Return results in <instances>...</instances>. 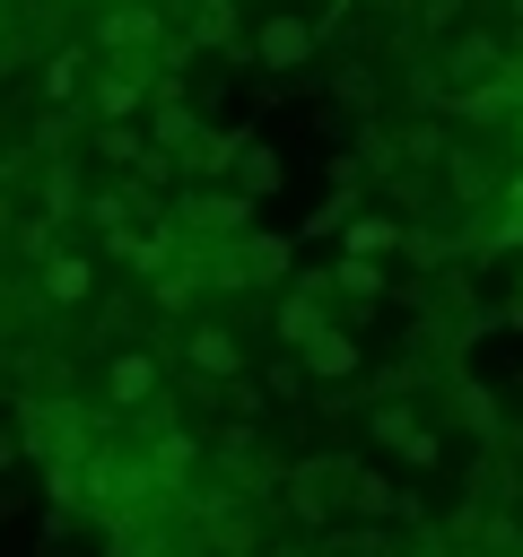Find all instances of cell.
I'll return each instance as SVG.
<instances>
[{
	"label": "cell",
	"instance_id": "5",
	"mask_svg": "<svg viewBox=\"0 0 523 557\" xmlns=\"http://www.w3.org/2000/svg\"><path fill=\"white\" fill-rule=\"evenodd\" d=\"M157 400V357L148 348H113L105 357V409H148Z\"/></svg>",
	"mask_w": 523,
	"mask_h": 557
},
{
	"label": "cell",
	"instance_id": "13",
	"mask_svg": "<svg viewBox=\"0 0 523 557\" xmlns=\"http://www.w3.org/2000/svg\"><path fill=\"white\" fill-rule=\"evenodd\" d=\"M227 183H235V191H244V200H262V191H270V183H279V157H270V148H262V139H253V131H244V148H235V174H227Z\"/></svg>",
	"mask_w": 523,
	"mask_h": 557
},
{
	"label": "cell",
	"instance_id": "20",
	"mask_svg": "<svg viewBox=\"0 0 523 557\" xmlns=\"http://www.w3.org/2000/svg\"><path fill=\"white\" fill-rule=\"evenodd\" d=\"M427 26H462V0H427Z\"/></svg>",
	"mask_w": 523,
	"mask_h": 557
},
{
	"label": "cell",
	"instance_id": "19",
	"mask_svg": "<svg viewBox=\"0 0 523 557\" xmlns=\"http://www.w3.org/2000/svg\"><path fill=\"white\" fill-rule=\"evenodd\" d=\"M270 392L296 400V392H305V366H296V357H270Z\"/></svg>",
	"mask_w": 523,
	"mask_h": 557
},
{
	"label": "cell",
	"instance_id": "8",
	"mask_svg": "<svg viewBox=\"0 0 523 557\" xmlns=\"http://www.w3.org/2000/svg\"><path fill=\"white\" fill-rule=\"evenodd\" d=\"M331 487H349V461H305V470H288V505H296L305 522L331 513Z\"/></svg>",
	"mask_w": 523,
	"mask_h": 557
},
{
	"label": "cell",
	"instance_id": "16",
	"mask_svg": "<svg viewBox=\"0 0 523 557\" xmlns=\"http://www.w3.org/2000/svg\"><path fill=\"white\" fill-rule=\"evenodd\" d=\"M331 287L366 305V296H384V270H375V261H340V270H331Z\"/></svg>",
	"mask_w": 523,
	"mask_h": 557
},
{
	"label": "cell",
	"instance_id": "1",
	"mask_svg": "<svg viewBox=\"0 0 523 557\" xmlns=\"http://www.w3.org/2000/svg\"><path fill=\"white\" fill-rule=\"evenodd\" d=\"M105 426H113V409L70 400V392H35V400L17 409V444L44 461V479H52V470H87V461L105 453Z\"/></svg>",
	"mask_w": 523,
	"mask_h": 557
},
{
	"label": "cell",
	"instance_id": "2",
	"mask_svg": "<svg viewBox=\"0 0 523 557\" xmlns=\"http://www.w3.org/2000/svg\"><path fill=\"white\" fill-rule=\"evenodd\" d=\"M253 61H262V70H305V61H314V17H305V9H270V17L253 26Z\"/></svg>",
	"mask_w": 523,
	"mask_h": 557
},
{
	"label": "cell",
	"instance_id": "15",
	"mask_svg": "<svg viewBox=\"0 0 523 557\" xmlns=\"http://www.w3.org/2000/svg\"><path fill=\"white\" fill-rule=\"evenodd\" d=\"M96 157H105V165H122V174H139V165H148V131L105 122V131H96Z\"/></svg>",
	"mask_w": 523,
	"mask_h": 557
},
{
	"label": "cell",
	"instance_id": "21",
	"mask_svg": "<svg viewBox=\"0 0 523 557\" xmlns=\"http://www.w3.org/2000/svg\"><path fill=\"white\" fill-rule=\"evenodd\" d=\"M17 453H26V444H17V426H0V470H9Z\"/></svg>",
	"mask_w": 523,
	"mask_h": 557
},
{
	"label": "cell",
	"instance_id": "25",
	"mask_svg": "<svg viewBox=\"0 0 523 557\" xmlns=\"http://www.w3.org/2000/svg\"><path fill=\"white\" fill-rule=\"evenodd\" d=\"M227 557H253V548H227Z\"/></svg>",
	"mask_w": 523,
	"mask_h": 557
},
{
	"label": "cell",
	"instance_id": "14",
	"mask_svg": "<svg viewBox=\"0 0 523 557\" xmlns=\"http://www.w3.org/2000/svg\"><path fill=\"white\" fill-rule=\"evenodd\" d=\"M35 87H44V104H70V96H87V52H52Z\"/></svg>",
	"mask_w": 523,
	"mask_h": 557
},
{
	"label": "cell",
	"instance_id": "7",
	"mask_svg": "<svg viewBox=\"0 0 523 557\" xmlns=\"http://www.w3.org/2000/svg\"><path fill=\"white\" fill-rule=\"evenodd\" d=\"M35 296H44V305H87V296H96V261H87V252H44Z\"/></svg>",
	"mask_w": 523,
	"mask_h": 557
},
{
	"label": "cell",
	"instance_id": "9",
	"mask_svg": "<svg viewBox=\"0 0 523 557\" xmlns=\"http://www.w3.org/2000/svg\"><path fill=\"white\" fill-rule=\"evenodd\" d=\"M296 366H305V374H323V383H340V374H357V339H349L340 322H323V331L296 348Z\"/></svg>",
	"mask_w": 523,
	"mask_h": 557
},
{
	"label": "cell",
	"instance_id": "6",
	"mask_svg": "<svg viewBox=\"0 0 523 557\" xmlns=\"http://www.w3.org/2000/svg\"><path fill=\"white\" fill-rule=\"evenodd\" d=\"M148 96V78H131V70H113V61H96V78H87V113H96V131L105 122H131V104Z\"/></svg>",
	"mask_w": 523,
	"mask_h": 557
},
{
	"label": "cell",
	"instance_id": "12",
	"mask_svg": "<svg viewBox=\"0 0 523 557\" xmlns=\"http://www.w3.org/2000/svg\"><path fill=\"white\" fill-rule=\"evenodd\" d=\"M392 244H401V218H384V209H375V218H349V226H340V252H349V261H384Z\"/></svg>",
	"mask_w": 523,
	"mask_h": 557
},
{
	"label": "cell",
	"instance_id": "18",
	"mask_svg": "<svg viewBox=\"0 0 523 557\" xmlns=\"http://www.w3.org/2000/svg\"><path fill=\"white\" fill-rule=\"evenodd\" d=\"M497 244H523V174L506 183V218H497Z\"/></svg>",
	"mask_w": 523,
	"mask_h": 557
},
{
	"label": "cell",
	"instance_id": "23",
	"mask_svg": "<svg viewBox=\"0 0 523 557\" xmlns=\"http://www.w3.org/2000/svg\"><path fill=\"white\" fill-rule=\"evenodd\" d=\"M506 9H514V26H523V0H506Z\"/></svg>",
	"mask_w": 523,
	"mask_h": 557
},
{
	"label": "cell",
	"instance_id": "24",
	"mask_svg": "<svg viewBox=\"0 0 523 557\" xmlns=\"http://www.w3.org/2000/svg\"><path fill=\"white\" fill-rule=\"evenodd\" d=\"M183 9H218V0H183Z\"/></svg>",
	"mask_w": 523,
	"mask_h": 557
},
{
	"label": "cell",
	"instance_id": "11",
	"mask_svg": "<svg viewBox=\"0 0 523 557\" xmlns=\"http://www.w3.org/2000/svg\"><path fill=\"white\" fill-rule=\"evenodd\" d=\"M349 513H366V522H392V513H410V505H401V487H392L384 470H357V461H349Z\"/></svg>",
	"mask_w": 523,
	"mask_h": 557
},
{
	"label": "cell",
	"instance_id": "17",
	"mask_svg": "<svg viewBox=\"0 0 523 557\" xmlns=\"http://www.w3.org/2000/svg\"><path fill=\"white\" fill-rule=\"evenodd\" d=\"M453 409L471 418V435H497V400H488L479 383H453Z\"/></svg>",
	"mask_w": 523,
	"mask_h": 557
},
{
	"label": "cell",
	"instance_id": "10",
	"mask_svg": "<svg viewBox=\"0 0 523 557\" xmlns=\"http://www.w3.org/2000/svg\"><path fill=\"white\" fill-rule=\"evenodd\" d=\"M366 426H375V444H392V453H410V461H436V435L418 426V409H401V400H392V409H375Z\"/></svg>",
	"mask_w": 523,
	"mask_h": 557
},
{
	"label": "cell",
	"instance_id": "3",
	"mask_svg": "<svg viewBox=\"0 0 523 557\" xmlns=\"http://www.w3.org/2000/svg\"><path fill=\"white\" fill-rule=\"evenodd\" d=\"M323 287H331L323 270H314V278H288V296H279V339H288V348H305V339L331 322V296H323Z\"/></svg>",
	"mask_w": 523,
	"mask_h": 557
},
{
	"label": "cell",
	"instance_id": "4",
	"mask_svg": "<svg viewBox=\"0 0 523 557\" xmlns=\"http://www.w3.org/2000/svg\"><path fill=\"white\" fill-rule=\"evenodd\" d=\"M183 366H192L200 383H235V374H244V339H235L227 322H200V331L183 339Z\"/></svg>",
	"mask_w": 523,
	"mask_h": 557
},
{
	"label": "cell",
	"instance_id": "22",
	"mask_svg": "<svg viewBox=\"0 0 523 557\" xmlns=\"http://www.w3.org/2000/svg\"><path fill=\"white\" fill-rule=\"evenodd\" d=\"M506 322H514V331H523V278H514V296H506Z\"/></svg>",
	"mask_w": 523,
	"mask_h": 557
}]
</instances>
